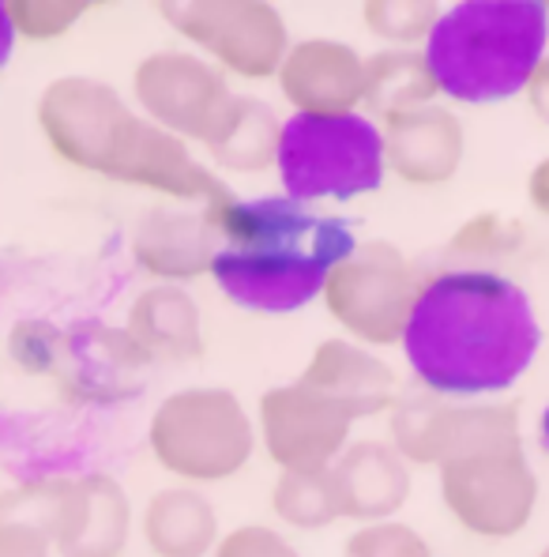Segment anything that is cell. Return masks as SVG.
<instances>
[{"label": "cell", "instance_id": "d6986e66", "mask_svg": "<svg viewBox=\"0 0 549 557\" xmlns=\"http://www.w3.org/2000/svg\"><path fill=\"white\" fill-rule=\"evenodd\" d=\"M125 335L136 343V350L154 362V358H196L203 350L200 339V309L177 286H151L136 298L128 313Z\"/></svg>", "mask_w": 549, "mask_h": 557}, {"label": "cell", "instance_id": "7a4b0ae2", "mask_svg": "<svg viewBox=\"0 0 549 557\" xmlns=\"http://www.w3.org/2000/svg\"><path fill=\"white\" fill-rule=\"evenodd\" d=\"M215 234L208 272L229 301L252 313H294L324 294L327 278L358 249L347 219L290 196L215 203L203 211Z\"/></svg>", "mask_w": 549, "mask_h": 557}, {"label": "cell", "instance_id": "e0dca14e", "mask_svg": "<svg viewBox=\"0 0 549 557\" xmlns=\"http://www.w3.org/2000/svg\"><path fill=\"white\" fill-rule=\"evenodd\" d=\"M327 471H332L339 516H354V520H384L411 494L403 456L391 453L380 441H362L350 453H342Z\"/></svg>", "mask_w": 549, "mask_h": 557}, {"label": "cell", "instance_id": "4316f807", "mask_svg": "<svg viewBox=\"0 0 549 557\" xmlns=\"http://www.w3.org/2000/svg\"><path fill=\"white\" fill-rule=\"evenodd\" d=\"M347 557H429V546L403 523H373L350 539Z\"/></svg>", "mask_w": 549, "mask_h": 557}, {"label": "cell", "instance_id": "ac0fdd59", "mask_svg": "<svg viewBox=\"0 0 549 557\" xmlns=\"http://www.w3.org/2000/svg\"><path fill=\"white\" fill-rule=\"evenodd\" d=\"M301 384L321 392L332 404H339L350 418H362V414H376V411H384V407H391L396 376H391V370L384 362L365 355L362 347L332 339L313 355Z\"/></svg>", "mask_w": 549, "mask_h": 557}, {"label": "cell", "instance_id": "f1b7e54d", "mask_svg": "<svg viewBox=\"0 0 549 557\" xmlns=\"http://www.w3.org/2000/svg\"><path fill=\"white\" fill-rule=\"evenodd\" d=\"M520 242V226L504 223L501 215H478L466 231L456 234V252H508Z\"/></svg>", "mask_w": 549, "mask_h": 557}, {"label": "cell", "instance_id": "836d02e7", "mask_svg": "<svg viewBox=\"0 0 549 557\" xmlns=\"http://www.w3.org/2000/svg\"><path fill=\"white\" fill-rule=\"evenodd\" d=\"M12 46H15V35H12V27H8L4 0H0V69H4V64H8V57H12Z\"/></svg>", "mask_w": 549, "mask_h": 557}, {"label": "cell", "instance_id": "4dcf8cb0", "mask_svg": "<svg viewBox=\"0 0 549 557\" xmlns=\"http://www.w3.org/2000/svg\"><path fill=\"white\" fill-rule=\"evenodd\" d=\"M53 546L42 535H30V531L0 528V557H49Z\"/></svg>", "mask_w": 549, "mask_h": 557}, {"label": "cell", "instance_id": "1f68e13d", "mask_svg": "<svg viewBox=\"0 0 549 557\" xmlns=\"http://www.w3.org/2000/svg\"><path fill=\"white\" fill-rule=\"evenodd\" d=\"M527 95H531V106L538 110V117L549 121V61L538 64V72L531 76V84H527Z\"/></svg>", "mask_w": 549, "mask_h": 557}, {"label": "cell", "instance_id": "7402d4cb", "mask_svg": "<svg viewBox=\"0 0 549 557\" xmlns=\"http://www.w3.org/2000/svg\"><path fill=\"white\" fill-rule=\"evenodd\" d=\"M437 91L429 69H425L422 53H380L373 61H365V98L362 102L373 106V113H380L384 121L399 117V113L422 110Z\"/></svg>", "mask_w": 549, "mask_h": 557}, {"label": "cell", "instance_id": "8fae6325", "mask_svg": "<svg viewBox=\"0 0 549 557\" xmlns=\"http://www.w3.org/2000/svg\"><path fill=\"white\" fill-rule=\"evenodd\" d=\"M399 456L417 463L459 460L486 445L520 441L515 407H448L440 399H411L391 418Z\"/></svg>", "mask_w": 549, "mask_h": 557}, {"label": "cell", "instance_id": "9a60e30c", "mask_svg": "<svg viewBox=\"0 0 549 557\" xmlns=\"http://www.w3.org/2000/svg\"><path fill=\"white\" fill-rule=\"evenodd\" d=\"M128 539V497L105 474L68 482L53 550L61 557H121Z\"/></svg>", "mask_w": 549, "mask_h": 557}, {"label": "cell", "instance_id": "83f0119b", "mask_svg": "<svg viewBox=\"0 0 549 557\" xmlns=\"http://www.w3.org/2000/svg\"><path fill=\"white\" fill-rule=\"evenodd\" d=\"M57 343H61L57 327H49L42 321H23L12 327L8 350H12V358L27 373H49V366H53V358H57Z\"/></svg>", "mask_w": 549, "mask_h": 557}, {"label": "cell", "instance_id": "277c9868", "mask_svg": "<svg viewBox=\"0 0 549 557\" xmlns=\"http://www.w3.org/2000/svg\"><path fill=\"white\" fill-rule=\"evenodd\" d=\"M549 38V4L466 0L437 15L425 35V69L456 102H504L538 72Z\"/></svg>", "mask_w": 549, "mask_h": 557}, {"label": "cell", "instance_id": "6da1fadb", "mask_svg": "<svg viewBox=\"0 0 549 557\" xmlns=\"http://www.w3.org/2000/svg\"><path fill=\"white\" fill-rule=\"evenodd\" d=\"M542 343L531 298L497 272H440L403 324L417 381L437 396H494L531 370Z\"/></svg>", "mask_w": 549, "mask_h": 557}, {"label": "cell", "instance_id": "2e32d148", "mask_svg": "<svg viewBox=\"0 0 549 557\" xmlns=\"http://www.w3.org/2000/svg\"><path fill=\"white\" fill-rule=\"evenodd\" d=\"M459 159H463V128L448 110L422 106L388 121L384 162H391L403 182L440 185L459 170Z\"/></svg>", "mask_w": 549, "mask_h": 557}, {"label": "cell", "instance_id": "8992f818", "mask_svg": "<svg viewBox=\"0 0 549 557\" xmlns=\"http://www.w3.org/2000/svg\"><path fill=\"white\" fill-rule=\"evenodd\" d=\"M151 448L182 479H226L252 456V425L229 392H177L151 418Z\"/></svg>", "mask_w": 549, "mask_h": 557}, {"label": "cell", "instance_id": "7c38bea8", "mask_svg": "<svg viewBox=\"0 0 549 557\" xmlns=\"http://www.w3.org/2000/svg\"><path fill=\"white\" fill-rule=\"evenodd\" d=\"M260 422L267 453L283 471H316L342 448L354 418L298 381L290 388H272L260 399Z\"/></svg>", "mask_w": 549, "mask_h": 557}, {"label": "cell", "instance_id": "44dd1931", "mask_svg": "<svg viewBox=\"0 0 549 557\" xmlns=\"http://www.w3.org/2000/svg\"><path fill=\"white\" fill-rule=\"evenodd\" d=\"M144 539L159 557H203L215 543V512L192 490H162L144 512Z\"/></svg>", "mask_w": 549, "mask_h": 557}, {"label": "cell", "instance_id": "d6a6232c", "mask_svg": "<svg viewBox=\"0 0 549 557\" xmlns=\"http://www.w3.org/2000/svg\"><path fill=\"white\" fill-rule=\"evenodd\" d=\"M531 200L542 215H549V159L538 162V170L531 174Z\"/></svg>", "mask_w": 549, "mask_h": 557}, {"label": "cell", "instance_id": "52a82bcc", "mask_svg": "<svg viewBox=\"0 0 549 557\" xmlns=\"http://www.w3.org/2000/svg\"><path fill=\"white\" fill-rule=\"evenodd\" d=\"M417 275L388 242H373L342 260L324 286L332 317L369 343L403 339V324L417 298Z\"/></svg>", "mask_w": 549, "mask_h": 557}, {"label": "cell", "instance_id": "3957f363", "mask_svg": "<svg viewBox=\"0 0 549 557\" xmlns=\"http://www.w3.org/2000/svg\"><path fill=\"white\" fill-rule=\"evenodd\" d=\"M38 128L57 159L76 170L182 200H203L208 208L229 200V188L192 162L182 139L136 117L110 84L87 76L53 79L38 98Z\"/></svg>", "mask_w": 549, "mask_h": 557}, {"label": "cell", "instance_id": "5bb4252c", "mask_svg": "<svg viewBox=\"0 0 549 557\" xmlns=\"http://www.w3.org/2000/svg\"><path fill=\"white\" fill-rule=\"evenodd\" d=\"M278 84L298 106V113L335 117V113H350V106L365 98V61L350 46L313 38L290 49Z\"/></svg>", "mask_w": 549, "mask_h": 557}, {"label": "cell", "instance_id": "e575fe53", "mask_svg": "<svg viewBox=\"0 0 549 557\" xmlns=\"http://www.w3.org/2000/svg\"><path fill=\"white\" fill-rule=\"evenodd\" d=\"M538 441H542V448L549 453V407L542 411V422H538Z\"/></svg>", "mask_w": 549, "mask_h": 557}, {"label": "cell", "instance_id": "30bf717a", "mask_svg": "<svg viewBox=\"0 0 549 557\" xmlns=\"http://www.w3.org/2000/svg\"><path fill=\"white\" fill-rule=\"evenodd\" d=\"M162 15L237 76L264 79L283 64L286 23L272 4H162Z\"/></svg>", "mask_w": 549, "mask_h": 557}, {"label": "cell", "instance_id": "cb8c5ba5", "mask_svg": "<svg viewBox=\"0 0 549 557\" xmlns=\"http://www.w3.org/2000/svg\"><path fill=\"white\" fill-rule=\"evenodd\" d=\"M275 512L290 520L294 528H324L339 516L335 505L332 471L316 467V471H283L275 486Z\"/></svg>", "mask_w": 549, "mask_h": 557}, {"label": "cell", "instance_id": "484cf974", "mask_svg": "<svg viewBox=\"0 0 549 557\" xmlns=\"http://www.w3.org/2000/svg\"><path fill=\"white\" fill-rule=\"evenodd\" d=\"M365 23L391 42H414L429 35L437 12L433 4H365Z\"/></svg>", "mask_w": 549, "mask_h": 557}, {"label": "cell", "instance_id": "9c48e42d", "mask_svg": "<svg viewBox=\"0 0 549 557\" xmlns=\"http://www.w3.org/2000/svg\"><path fill=\"white\" fill-rule=\"evenodd\" d=\"M133 87L154 125L166 128L170 136L182 133L203 139L208 147L223 136L237 106V95H229L226 79L188 53H151L136 69Z\"/></svg>", "mask_w": 549, "mask_h": 557}, {"label": "cell", "instance_id": "603a6c76", "mask_svg": "<svg viewBox=\"0 0 549 557\" xmlns=\"http://www.w3.org/2000/svg\"><path fill=\"white\" fill-rule=\"evenodd\" d=\"M278 133H283V125H278L275 113L264 102L237 98L234 117L226 121L223 136L208 151L229 170H264L275 159Z\"/></svg>", "mask_w": 549, "mask_h": 557}, {"label": "cell", "instance_id": "d590c367", "mask_svg": "<svg viewBox=\"0 0 549 557\" xmlns=\"http://www.w3.org/2000/svg\"><path fill=\"white\" fill-rule=\"evenodd\" d=\"M542 557H549V550H546V554H542Z\"/></svg>", "mask_w": 549, "mask_h": 557}, {"label": "cell", "instance_id": "d4e9b609", "mask_svg": "<svg viewBox=\"0 0 549 557\" xmlns=\"http://www.w3.org/2000/svg\"><path fill=\"white\" fill-rule=\"evenodd\" d=\"M91 4L84 0H4L8 27L27 42H53L61 38Z\"/></svg>", "mask_w": 549, "mask_h": 557}, {"label": "cell", "instance_id": "4fadbf2b", "mask_svg": "<svg viewBox=\"0 0 549 557\" xmlns=\"http://www.w3.org/2000/svg\"><path fill=\"white\" fill-rule=\"evenodd\" d=\"M144 366L147 358L125 332H113L105 324H79L61 332L49 373L61 381L64 396L79 404H117L136 392V376Z\"/></svg>", "mask_w": 549, "mask_h": 557}, {"label": "cell", "instance_id": "ba28073f", "mask_svg": "<svg viewBox=\"0 0 549 557\" xmlns=\"http://www.w3.org/2000/svg\"><path fill=\"white\" fill-rule=\"evenodd\" d=\"M440 474H445L448 509L478 535H515L535 509L538 482L523 460L520 441H501L448 460Z\"/></svg>", "mask_w": 549, "mask_h": 557}, {"label": "cell", "instance_id": "5b68a950", "mask_svg": "<svg viewBox=\"0 0 549 557\" xmlns=\"http://www.w3.org/2000/svg\"><path fill=\"white\" fill-rule=\"evenodd\" d=\"M275 166L290 200H354L384 182V133L362 113H294L278 133Z\"/></svg>", "mask_w": 549, "mask_h": 557}, {"label": "cell", "instance_id": "f546056e", "mask_svg": "<svg viewBox=\"0 0 549 557\" xmlns=\"http://www.w3.org/2000/svg\"><path fill=\"white\" fill-rule=\"evenodd\" d=\"M215 557H298L275 531L267 528H237L223 539Z\"/></svg>", "mask_w": 549, "mask_h": 557}, {"label": "cell", "instance_id": "ffe728a7", "mask_svg": "<svg viewBox=\"0 0 549 557\" xmlns=\"http://www.w3.org/2000/svg\"><path fill=\"white\" fill-rule=\"evenodd\" d=\"M133 252L139 268L162 278H192L211 268L215 257V234L208 219L192 215H147L133 237Z\"/></svg>", "mask_w": 549, "mask_h": 557}]
</instances>
